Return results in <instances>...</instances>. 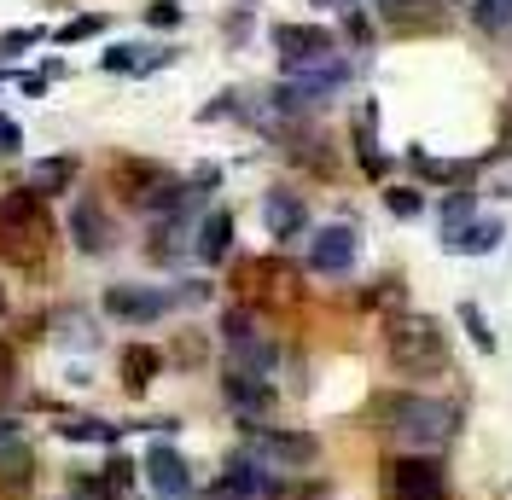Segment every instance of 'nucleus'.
I'll list each match as a JSON object with an SVG mask.
<instances>
[{"instance_id": "nucleus-28", "label": "nucleus", "mask_w": 512, "mask_h": 500, "mask_svg": "<svg viewBox=\"0 0 512 500\" xmlns=\"http://www.w3.org/2000/svg\"><path fill=\"white\" fill-rule=\"evenodd\" d=\"M35 41H41V30H6V35H0V59H12V53H30Z\"/></svg>"}, {"instance_id": "nucleus-14", "label": "nucleus", "mask_w": 512, "mask_h": 500, "mask_svg": "<svg viewBox=\"0 0 512 500\" xmlns=\"http://www.w3.org/2000/svg\"><path fill=\"white\" fill-rule=\"evenodd\" d=\"M158 373H163V355L152 344H128L123 349V390H128V396H140Z\"/></svg>"}, {"instance_id": "nucleus-27", "label": "nucleus", "mask_w": 512, "mask_h": 500, "mask_svg": "<svg viewBox=\"0 0 512 500\" xmlns=\"http://www.w3.org/2000/svg\"><path fill=\"white\" fill-rule=\"evenodd\" d=\"M460 320H466V332H472V344H478L483 355H489V349H495V338H489V326H483V309H478V303H460Z\"/></svg>"}, {"instance_id": "nucleus-33", "label": "nucleus", "mask_w": 512, "mask_h": 500, "mask_svg": "<svg viewBox=\"0 0 512 500\" xmlns=\"http://www.w3.org/2000/svg\"><path fill=\"white\" fill-rule=\"evenodd\" d=\"M0 314H6V291H0Z\"/></svg>"}, {"instance_id": "nucleus-5", "label": "nucleus", "mask_w": 512, "mask_h": 500, "mask_svg": "<svg viewBox=\"0 0 512 500\" xmlns=\"http://www.w3.org/2000/svg\"><path fill=\"white\" fill-rule=\"evenodd\" d=\"M390 500H448L443 466H437L431 454L396 460V466H390Z\"/></svg>"}, {"instance_id": "nucleus-21", "label": "nucleus", "mask_w": 512, "mask_h": 500, "mask_svg": "<svg viewBox=\"0 0 512 500\" xmlns=\"http://www.w3.org/2000/svg\"><path fill=\"white\" fill-rule=\"evenodd\" d=\"M414 169L425 175V181H472V163H443V157H425V152H414Z\"/></svg>"}, {"instance_id": "nucleus-26", "label": "nucleus", "mask_w": 512, "mask_h": 500, "mask_svg": "<svg viewBox=\"0 0 512 500\" xmlns=\"http://www.w3.org/2000/svg\"><path fill=\"white\" fill-rule=\"evenodd\" d=\"M99 30H105V18H99V12H82V18H70L59 30V41L70 47V41H88V35H99Z\"/></svg>"}, {"instance_id": "nucleus-11", "label": "nucleus", "mask_w": 512, "mask_h": 500, "mask_svg": "<svg viewBox=\"0 0 512 500\" xmlns=\"http://www.w3.org/2000/svg\"><path fill=\"white\" fill-rule=\"evenodd\" d=\"M303 221H309V210H303V198L286 187H274L268 198H262V227H268V239H297L303 233Z\"/></svg>"}, {"instance_id": "nucleus-22", "label": "nucleus", "mask_w": 512, "mask_h": 500, "mask_svg": "<svg viewBox=\"0 0 512 500\" xmlns=\"http://www.w3.org/2000/svg\"><path fill=\"white\" fill-rule=\"evenodd\" d=\"M59 431L70 442H117V425H105V419H64Z\"/></svg>"}, {"instance_id": "nucleus-31", "label": "nucleus", "mask_w": 512, "mask_h": 500, "mask_svg": "<svg viewBox=\"0 0 512 500\" xmlns=\"http://www.w3.org/2000/svg\"><path fill=\"white\" fill-rule=\"evenodd\" d=\"M18 146H24V128L12 123V117H0V157H12Z\"/></svg>"}, {"instance_id": "nucleus-29", "label": "nucleus", "mask_w": 512, "mask_h": 500, "mask_svg": "<svg viewBox=\"0 0 512 500\" xmlns=\"http://www.w3.org/2000/svg\"><path fill=\"white\" fill-rule=\"evenodd\" d=\"M146 18H152L158 30H175V24H181V6H175V0H158V6H146Z\"/></svg>"}, {"instance_id": "nucleus-17", "label": "nucleus", "mask_w": 512, "mask_h": 500, "mask_svg": "<svg viewBox=\"0 0 512 500\" xmlns=\"http://www.w3.org/2000/svg\"><path fill=\"white\" fill-rule=\"evenodd\" d=\"M495 245H501V221H466V227L448 239L454 256H483V250H495Z\"/></svg>"}, {"instance_id": "nucleus-3", "label": "nucleus", "mask_w": 512, "mask_h": 500, "mask_svg": "<svg viewBox=\"0 0 512 500\" xmlns=\"http://www.w3.org/2000/svg\"><path fill=\"white\" fill-rule=\"evenodd\" d=\"M47 233H53V227H47V210H41L35 192H6V198H0V245L6 250L30 256V250H41Z\"/></svg>"}, {"instance_id": "nucleus-4", "label": "nucleus", "mask_w": 512, "mask_h": 500, "mask_svg": "<svg viewBox=\"0 0 512 500\" xmlns=\"http://www.w3.org/2000/svg\"><path fill=\"white\" fill-rule=\"evenodd\" d=\"M105 314L111 320H123V326H152L169 314V291L158 285H105Z\"/></svg>"}, {"instance_id": "nucleus-24", "label": "nucleus", "mask_w": 512, "mask_h": 500, "mask_svg": "<svg viewBox=\"0 0 512 500\" xmlns=\"http://www.w3.org/2000/svg\"><path fill=\"white\" fill-rule=\"evenodd\" d=\"M466 216H472V192H454L443 204V239H454V233L466 227Z\"/></svg>"}, {"instance_id": "nucleus-12", "label": "nucleus", "mask_w": 512, "mask_h": 500, "mask_svg": "<svg viewBox=\"0 0 512 500\" xmlns=\"http://www.w3.org/2000/svg\"><path fill=\"white\" fill-rule=\"evenodd\" d=\"M222 396L239 407V413H268V407H274V384H268L262 373H239V367H227Z\"/></svg>"}, {"instance_id": "nucleus-30", "label": "nucleus", "mask_w": 512, "mask_h": 500, "mask_svg": "<svg viewBox=\"0 0 512 500\" xmlns=\"http://www.w3.org/2000/svg\"><path fill=\"white\" fill-rule=\"evenodd\" d=\"M105 70H140V47H111L105 53Z\"/></svg>"}, {"instance_id": "nucleus-13", "label": "nucleus", "mask_w": 512, "mask_h": 500, "mask_svg": "<svg viewBox=\"0 0 512 500\" xmlns=\"http://www.w3.org/2000/svg\"><path fill=\"white\" fill-rule=\"evenodd\" d=\"M227 495H280V477L268 466H256L251 454H233L227 460V477H222Z\"/></svg>"}, {"instance_id": "nucleus-10", "label": "nucleus", "mask_w": 512, "mask_h": 500, "mask_svg": "<svg viewBox=\"0 0 512 500\" xmlns=\"http://www.w3.org/2000/svg\"><path fill=\"white\" fill-rule=\"evenodd\" d=\"M274 47L280 59L297 64V59H320V53H338V41L326 24H274Z\"/></svg>"}, {"instance_id": "nucleus-23", "label": "nucleus", "mask_w": 512, "mask_h": 500, "mask_svg": "<svg viewBox=\"0 0 512 500\" xmlns=\"http://www.w3.org/2000/svg\"><path fill=\"white\" fill-rule=\"evenodd\" d=\"M256 332H262V326H256V314H251V309H227V314H222V338H227V349L245 344V338H256Z\"/></svg>"}, {"instance_id": "nucleus-20", "label": "nucleus", "mask_w": 512, "mask_h": 500, "mask_svg": "<svg viewBox=\"0 0 512 500\" xmlns=\"http://www.w3.org/2000/svg\"><path fill=\"white\" fill-rule=\"evenodd\" d=\"M472 24L489 35H507L512 30V0H472Z\"/></svg>"}, {"instance_id": "nucleus-6", "label": "nucleus", "mask_w": 512, "mask_h": 500, "mask_svg": "<svg viewBox=\"0 0 512 500\" xmlns=\"http://www.w3.org/2000/svg\"><path fill=\"white\" fill-rule=\"evenodd\" d=\"M70 239L82 256H105V250L117 245V227L105 216V204L99 198H76V210H70Z\"/></svg>"}, {"instance_id": "nucleus-32", "label": "nucleus", "mask_w": 512, "mask_h": 500, "mask_svg": "<svg viewBox=\"0 0 512 500\" xmlns=\"http://www.w3.org/2000/svg\"><path fill=\"white\" fill-rule=\"evenodd\" d=\"M0 442H12V419H0Z\"/></svg>"}, {"instance_id": "nucleus-9", "label": "nucleus", "mask_w": 512, "mask_h": 500, "mask_svg": "<svg viewBox=\"0 0 512 500\" xmlns=\"http://www.w3.org/2000/svg\"><path fill=\"white\" fill-rule=\"evenodd\" d=\"M146 477H152V489H158L163 500H187L192 495V471L169 442H152V448H146Z\"/></svg>"}, {"instance_id": "nucleus-7", "label": "nucleus", "mask_w": 512, "mask_h": 500, "mask_svg": "<svg viewBox=\"0 0 512 500\" xmlns=\"http://www.w3.org/2000/svg\"><path fill=\"white\" fill-rule=\"evenodd\" d=\"M309 268H315V274H350L355 268V227H344V221L315 227V239H309Z\"/></svg>"}, {"instance_id": "nucleus-19", "label": "nucleus", "mask_w": 512, "mask_h": 500, "mask_svg": "<svg viewBox=\"0 0 512 500\" xmlns=\"http://www.w3.org/2000/svg\"><path fill=\"white\" fill-rule=\"evenodd\" d=\"M128 483H134V460H128V454H111V460L99 466V495L128 500Z\"/></svg>"}, {"instance_id": "nucleus-2", "label": "nucleus", "mask_w": 512, "mask_h": 500, "mask_svg": "<svg viewBox=\"0 0 512 500\" xmlns=\"http://www.w3.org/2000/svg\"><path fill=\"white\" fill-rule=\"evenodd\" d=\"M379 419H384V431H396L414 448H443L454 437V413L443 402H425V396H384Z\"/></svg>"}, {"instance_id": "nucleus-16", "label": "nucleus", "mask_w": 512, "mask_h": 500, "mask_svg": "<svg viewBox=\"0 0 512 500\" xmlns=\"http://www.w3.org/2000/svg\"><path fill=\"white\" fill-rule=\"evenodd\" d=\"M227 250H233V216H227V210H210L204 227H198V256H204V262H222Z\"/></svg>"}, {"instance_id": "nucleus-15", "label": "nucleus", "mask_w": 512, "mask_h": 500, "mask_svg": "<svg viewBox=\"0 0 512 500\" xmlns=\"http://www.w3.org/2000/svg\"><path fill=\"white\" fill-rule=\"evenodd\" d=\"M76 157H41L30 169V192L35 198H53V192H70V181H76Z\"/></svg>"}, {"instance_id": "nucleus-8", "label": "nucleus", "mask_w": 512, "mask_h": 500, "mask_svg": "<svg viewBox=\"0 0 512 500\" xmlns=\"http://www.w3.org/2000/svg\"><path fill=\"white\" fill-rule=\"evenodd\" d=\"M251 448L262 454V460L286 466V471H297V466H315V454H320V442L309 437V431H256V437H251Z\"/></svg>"}, {"instance_id": "nucleus-18", "label": "nucleus", "mask_w": 512, "mask_h": 500, "mask_svg": "<svg viewBox=\"0 0 512 500\" xmlns=\"http://www.w3.org/2000/svg\"><path fill=\"white\" fill-rule=\"evenodd\" d=\"M30 477H35V454L30 448H6V460H0V495H18Z\"/></svg>"}, {"instance_id": "nucleus-25", "label": "nucleus", "mask_w": 512, "mask_h": 500, "mask_svg": "<svg viewBox=\"0 0 512 500\" xmlns=\"http://www.w3.org/2000/svg\"><path fill=\"white\" fill-rule=\"evenodd\" d=\"M384 204H390V216H402V221H414L419 210H425V198H419L414 187H390L384 192Z\"/></svg>"}, {"instance_id": "nucleus-1", "label": "nucleus", "mask_w": 512, "mask_h": 500, "mask_svg": "<svg viewBox=\"0 0 512 500\" xmlns=\"http://www.w3.org/2000/svg\"><path fill=\"white\" fill-rule=\"evenodd\" d=\"M384 355L390 367L408 378H425V373H443L448 367V344H443V326L431 314H396L384 326Z\"/></svg>"}]
</instances>
